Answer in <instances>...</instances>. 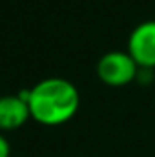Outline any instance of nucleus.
<instances>
[{"label":"nucleus","mask_w":155,"mask_h":157,"mask_svg":"<svg viewBox=\"0 0 155 157\" xmlns=\"http://www.w3.org/2000/svg\"><path fill=\"white\" fill-rule=\"evenodd\" d=\"M139 64L128 51H108L97 62V77L110 88H122L137 80Z\"/></svg>","instance_id":"2"},{"label":"nucleus","mask_w":155,"mask_h":157,"mask_svg":"<svg viewBox=\"0 0 155 157\" xmlns=\"http://www.w3.org/2000/svg\"><path fill=\"white\" fill-rule=\"evenodd\" d=\"M20 93L28 101L31 119L42 126L66 124L77 115L80 108V93L77 86L62 77L42 78Z\"/></svg>","instance_id":"1"},{"label":"nucleus","mask_w":155,"mask_h":157,"mask_svg":"<svg viewBox=\"0 0 155 157\" xmlns=\"http://www.w3.org/2000/svg\"><path fill=\"white\" fill-rule=\"evenodd\" d=\"M11 154V146H9V141L0 133V157H9Z\"/></svg>","instance_id":"6"},{"label":"nucleus","mask_w":155,"mask_h":157,"mask_svg":"<svg viewBox=\"0 0 155 157\" xmlns=\"http://www.w3.org/2000/svg\"><path fill=\"white\" fill-rule=\"evenodd\" d=\"M153 80H155V70L141 68V70H139V75H137V80H135V82H139V84H142V86H148V84H152Z\"/></svg>","instance_id":"5"},{"label":"nucleus","mask_w":155,"mask_h":157,"mask_svg":"<svg viewBox=\"0 0 155 157\" xmlns=\"http://www.w3.org/2000/svg\"><path fill=\"white\" fill-rule=\"evenodd\" d=\"M29 119H31L29 106L22 93L0 97V130L2 132L18 130Z\"/></svg>","instance_id":"4"},{"label":"nucleus","mask_w":155,"mask_h":157,"mask_svg":"<svg viewBox=\"0 0 155 157\" xmlns=\"http://www.w3.org/2000/svg\"><path fill=\"white\" fill-rule=\"evenodd\" d=\"M126 51L139 68L155 70V20H144L131 29Z\"/></svg>","instance_id":"3"}]
</instances>
